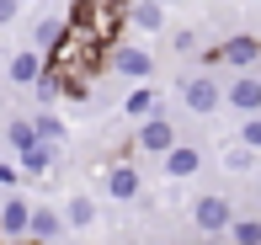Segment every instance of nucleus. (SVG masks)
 Here are the masks:
<instances>
[{"label": "nucleus", "instance_id": "1", "mask_svg": "<svg viewBox=\"0 0 261 245\" xmlns=\"http://www.w3.org/2000/svg\"><path fill=\"white\" fill-rule=\"evenodd\" d=\"M181 107L192 112V118H213L219 112V101H224V86H219V75H208V69H192V75H181Z\"/></svg>", "mask_w": 261, "mask_h": 245}, {"label": "nucleus", "instance_id": "2", "mask_svg": "<svg viewBox=\"0 0 261 245\" xmlns=\"http://www.w3.org/2000/svg\"><path fill=\"white\" fill-rule=\"evenodd\" d=\"M107 69H112V75H123L128 86H139V80H149V75H155V59H149V48L117 43V48H107Z\"/></svg>", "mask_w": 261, "mask_h": 245}, {"label": "nucleus", "instance_id": "3", "mask_svg": "<svg viewBox=\"0 0 261 245\" xmlns=\"http://www.w3.org/2000/svg\"><path fill=\"white\" fill-rule=\"evenodd\" d=\"M229 219H234V203H229L224 192L192 197V224L203 229V235H224V229H229Z\"/></svg>", "mask_w": 261, "mask_h": 245}, {"label": "nucleus", "instance_id": "4", "mask_svg": "<svg viewBox=\"0 0 261 245\" xmlns=\"http://www.w3.org/2000/svg\"><path fill=\"white\" fill-rule=\"evenodd\" d=\"M134 144H139V155H165V149L176 144V123L165 118V112L155 107L149 118H139V133H134Z\"/></svg>", "mask_w": 261, "mask_h": 245}, {"label": "nucleus", "instance_id": "5", "mask_svg": "<svg viewBox=\"0 0 261 245\" xmlns=\"http://www.w3.org/2000/svg\"><path fill=\"white\" fill-rule=\"evenodd\" d=\"M213 64H224V69H256L261 64V43L251 38V32H234L229 43L213 48Z\"/></svg>", "mask_w": 261, "mask_h": 245}, {"label": "nucleus", "instance_id": "6", "mask_svg": "<svg viewBox=\"0 0 261 245\" xmlns=\"http://www.w3.org/2000/svg\"><path fill=\"white\" fill-rule=\"evenodd\" d=\"M101 186H107V197L112 203H134V197H144V176H139V166H107V176H101Z\"/></svg>", "mask_w": 261, "mask_h": 245}, {"label": "nucleus", "instance_id": "7", "mask_svg": "<svg viewBox=\"0 0 261 245\" xmlns=\"http://www.w3.org/2000/svg\"><path fill=\"white\" fill-rule=\"evenodd\" d=\"M160 171H165L171 181H187V176H197V171H203V149H197V144H181V139H176V144L160 155Z\"/></svg>", "mask_w": 261, "mask_h": 245}, {"label": "nucleus", "instance_id": "8", "mask_svg": "<svg viewBox=\"0 0 261 245\" xmlns=\"http://www.w3.org/2000/svg\"><path fill=\"white\" fill-rule=\"evenodd\" d=\"M224 101H229L240 118H245V112H261V80H256V69H240V75L224 86Z\"/></svg>", "mask_w": 261, "mask_h": 245}, {"label": "nucleus", "instance_id": "9", "mask_svg": "<svg viewBox=\"0 0 261 245\" xmlns=\"http://www.w3.org/2000/svg\"><path fill=\"white\" fill-rule=\"evenodd\" d=\"M123 27H134V32H165V6H160V0H123Z\"/></svg>", "mask_w": 261, "mask_h": 245}, {"label": "nucleus", "instance_id": "10", "mask_svg": "<svg viewBox=\"0 0 261 245\" xmlns=\"http://www.w3.org/2000/svg\"><path fill=\"white\" fill-rule=\"evenodd\" d=\"M27 240H38V245L64 240V219H59V208H48V203H32V213H27Z\"/></svg>", "mask_w": 261, "mask_h": 245}, {"label": "nucleus", "instance_id": "11", "mask_svg": "<svg viewBox=\"0 0 261 245\" xmlns=\"http://www.w3.org/2000/svg\"><path fill=\"white\" fill-rule=\"evenodd\" d=\"M16 171H21V176H48V171H54V160H59V149L54 144H43V139H32V144L27 149H16Z\"/></svg>", "mask_w": 261, "mask_h": 245}, {"label": "nucleus", "instance_id": "12", "mask_svg": "<svg viewBox=\"0 0 261 245\" xmlns=\"http://www.w3.org/2000/svg\"><path fill=\"white\" fill-rule=\"evenodd\" d=\"M59 219H64V229H91L96 224V197L91 192H69L64 208H59Z\"/></svg>", "mask_w": 261, "mask_h": 245}, {"label": "nucleus", "instance_id": "13", "mask_svg": "<svg viewBox=\"0 0 261 245\" xmlns=\"http://www.w3.org/2000/svg\"><path fill=\"white\" fill-rule=\"evenodd\" d=\"M38 69H43V53H38V48H16V53L6 59V80H11V86H32Z\"/></svg>", "mask_w": 261, "mask_h": 245}, {"label": "nucleus", "instance_id": "14", "mask_svg": "<svg viewBox=\"0 0 261 245\" xmlns=\"http://www.w3.org/2000/svg\"><path fill=\"white\" fill-rule=\"evenodd\" d=\"M27 213H32L27 197L6 192V197H0V235H27Z\"/></svg>", "mask_w": 261, "mask_h": 245}, {"label": "nucleus", "instance_id": "15", "mask_svg": "<svg viewBox=\"0 0 261 245\" xmlns=\"http://www.w3.org/2000/svg\"><path fill=\"white\" fill-rule=\"evenodd\" d=\"M256 160H261V149H251V144H240V139H234V144L219 155V166H224V171H234V176H251Z\"/></svg>", "mask_w": 261, "mask_h": 245}, {"label": "nucleus", "instance_id": "16", "mask_svg": "<svg viewBox=\"0 0 261 245\" xmlns=\"http://www.w3.org/2000/svg\"><path fill=\"white\" fill-rule=\"evenodd\" d=\"M32 133H38L43 144H54V149H64V139H69V128H64V118H54V107H43L38 118H32Z\"/></svg>", "mask_w": 261, "mask_h": 245}, {"label": "nucleus", "instance_id": "17", "mask_svg": "<svg viewBox=\"0 0 261 245\" xmlns=\"http://www.w3.org/2000/svg\"><path fill=\"white\" fill-rule=\"evenodd\" d=\"M64 27H69V21H64V16H43V21H38V27H32V43H27V48H38V53H48V48H54V43H59V38H64Z\"/></svg>", "mask_w": 261, "mask_h": 245}, {"label": "nucleus", "instance_id": "18", "mask_svg": "<svg viewBox=\"0 0 261 245\" xmlns=\"http://www.w3.org/2000/svg\"><path fill=\"white\" fill-rule=\"evenodd\" d=\"M27 91H32V96H38V101H43V107H54V101H59V96H64V80H59V75H54V69H48V64H43V69H38V80H32V86H27Z\"/></svg>", "mask_w": 261, "mask_h": 245}, {"label": "nucleus", "instance_id": "19", "mask_svg": "<svg viewBox=\"0 0 261 245\" xmlns=\"http://www.w3.org/2000/svg\"><path fill=\"white\" fill-rule=\"evenodd\" d=\"M155 107H160V96H155V91L144 86V80H139V86L128 91V101H123V112H128V118H149Z\"/></svg>", "mask_w": 261, "mask_h": 245}, {"label": "nucleus", "instance_id": "20", "mask_svg": "<svg viewBox=\"0 0 261 245\" xmlns=\"http://www.w3.org/2000/svg\"><path fill=\"white\" fill-rule=\"evenodd\" d=\"M229 245H261V219H229Z\"/></svg>", "mask_w": 261, "mask_h": 245}, {"label": "nucleus", "instance_id": "21", "mask_svg": "<svg viewBox=\"0 0 261 245\" xmlns=\"http://www.w3.org/2000/svg\"><path fill=\"white\" fill-rule=\"evenodd\" d=\"M32 139H38V133H32V118H11V123H6V144H11V149H27Z\"/></svg>", "mask_w": 261, "mask_h": 245}, {"label": "nucleus", "instance_id": "22", "mask_svg": "<svg viewBox=\"0 0 261 245\" xmlns=\"http://www.w3.org/2000/svg\"><path fill=\"white\" fill-rule=\"evenodd\" d=\"M240 144L261 149V112H245V118H240Z\"/></svg>", "mask_w": 261, "mask_h": 245}, {"label": "nucleus", "instance_id": "23", "mask_svg": "<svg viewBox=\"0 0 261 245\" xmlns=\"http://www.w3.org/2000/svg\"><path fill=\"white\" fill-rule=\"evenodd\" d=\"M176 53H197V32L192 27H176Z\"/></svg>", "mask_w": 261, "mask_h": 245}, {"label": "nucleus", "instance_id": "24", "mask_svg": "<svg viewBox=\"0 0 261 245\" xmlns=\"http://www.w3.org/2000/svg\"><path fill=\"white\" fill-rule=\"evenodd\" d=\"M16 16H21V0H0V27H11Z\"/></svg>", "mask_w": 261, "mask_h": 245}, {"label": "nucleus", "instance_id": "25", "mask_svg": "<svg viewBox=\"0 0 261 245\" xmlns=\"http://www.w3.org/2000/svg\"><path fill=\"white\" fill-rule=\"evenodd\" d=\"M21 181V171L16 166H6V160H0V186H6V192H11V186H16Z\"/></svg>", "mask_w": 261, "mask_h": 245}, {"label": "nucleus", "instance_id": "26", "mask_svg": "<svg viewBox=\"0 0 261 245\" xmlns=\"http://www.w3.org/2000/svg\"><path fill=\"white\" fill-rule=\"evenodd\" d=\"M64 6H75V0H64Z\"/></svg>", "mask_w": 261, "mask_h": 245}, {"label": "nucleus", "instance_id": "27", "mask_svg": "<svg viewBox=\"0 0 261 245\" xmlns=\"http://www.w3.org/2000/svg\"><path fill=\"white\" fill-rule=\"evenodd\" d=\"M21 6H27V0H21Z\"/></svg>", "mask_w": 261, "mask_h": 245}]
</instances>
